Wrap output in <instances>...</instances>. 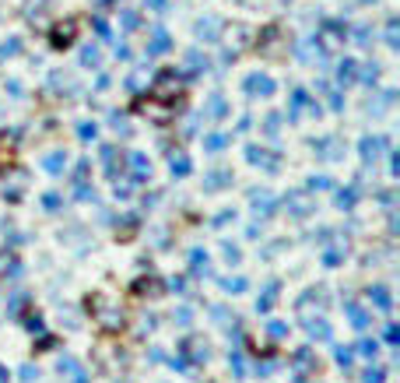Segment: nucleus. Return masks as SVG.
<instances>
[{"label": "nucleus", "instance_id": "nucleus-20", "mask_svg": "<svg viewBox=\"0 0 400 383\" xmlns=\"http://www.w3.org/2000/svg\"><path fill=\"white\" fill-rule=\"evenodd\" d=\"M207 264H211V257H207V250L204 246H193L190 250V275L193 278H200V275H207L211 268H207Z\"/></svg>", "mask_w": 400, "mask_h": 383}, {"label": "nucleus", "instance_id": "nucleus-59", "mask_svg": "<svg viewBox=\"0 0 400 383\" xmlns=\"http://www.w3.org/2000/svg\"><path fill=\"white\" fill-rule=\"evenodd\" d=\"M56 348V338H49V334H39V351H53Z\"/></svg>", "mask_w": 400, "mask_h": 383}, {"label": "nucleus", "instance_id": "nucleus-48", "mask_svg": "<svg viewBox=\"0 0 400 383\" xmlns=\"http://www.w3.org/2000/svg\"><path fill=\"white\" fill-rule=\"evenodd\" d=\"M278 130H281V113H270V116H267V134L278 137Z\"/></svg>", "mask_w": 400, "mask_h": 383}, {"label": "nucleus", "instance_id": "nucleus-14", "mask_svg": "<svg viewBox=\"0 0 400 383\" xmlns=\"http://www.w3.org/2000/svg\"><path fill=\"white\" fill-rule=\"evenodd\" d=\"M56 369H60V373H67L74 383H88V369H84L74 356H60V359H56Z\"/></svg>", "mask_w": 400, "mask_h": 383}, {"label": "nucleus", "instance_id": "nucleus-53", "mask_svg": "<svg viewBox=\"0 0 400 383\" xmlns=\"http://www.w3.org/2000/svg\"><path fill=\"white\" fill-rule=\"evenodd\" d=\"M211 313H214V316H218V323H222V327H228V323H232V320H235V316H232V313H228V310H225V306H214V310H211Z\"/></svg>", "mask_w": 400, "mask_h": 383}, {"label": "nucleus", "instance_id": "nucleus-3", "mask_svg": "<svg viewBox=\"0 0 400 383\" xmlns=\"http://www.w3.org/2000/svg\"><path fill=\"white\" fill-rule=\"evenodd\" d=\"M176 356H179V359H187L190 369H197V366H204V362L211 359V351H207V341H204L200 334H193V338H187V341L179 345Z\"/></svg>", "mask_w": 400, "mask_h": 383}, {"label": "nucleus", "instance_id": "nucleus-60", "mask_svg": "<svg viewBox=\"0 0 400 383\" xmlns=\"http://www.w3.org/2000/svg\"><path fill=\"white\" fill-rule=\"evenodd\" d=\"M246 235H250V240H260V225H257V222H253V225H250V229H246Z\"/></svg>", "mask_w": 400, "mask_h": 383}, {"label": "nucleus", "instance_id": "nucleus-40", "mask_svg": "<svg viewBox=\"0 0 400 383\" xmlns=\"http://www.w3.org/2000/svg\"><path fill=\"white\" fill-rule=\"evenodd\" d=\"M362 383H386V369H379V366H368V369L362 373Z\"/></svg>", "mask_w": 400, "mask_h": 383}, {"label": "nucleus", "instance_id": "nucleus-12", "mask_svg": "<svg viewBox=\"0 0 400 383\" xmlns=\"http://www.w3.org/2000/svg\"><path fill=\"white\" fill-rule=\"evenodd\" d=\"M386 144V137H376V134H365L362 141H358V155H362V162L365 165H373L376 159H379V148Z\"/></svg>", "mask_w": 400, "mask_h": 383}, {"label": "nucleus", "instance_id": "nucleus-4", "mask_svg": "<svg viewBox=\"0 0 400 383\" xmlns=\"http://www.w3.org/2000/svg\"><path fill=\"white\" fill-rule=\"evenodd\" d=\"M246 162H250V165H260V169L270 172V176H278V172H281V155L260 148V144H246Z\"/></svg>", "mask_w": 400, "mask_h": 383}, {"label": "nucleus", "instance_id": "nucleus-2", "mask_svg": "<svg viewBox=\"0 0 400 383\" xmlns=\"http://www.w3.org/2000/svg\"><path fill=\"white\" fill-rule=\"evenodd\" d=\"M281 208L292 215V218H309L313 211H316V200H313V194L309 190H288L285 197H281Z\"/></svg>", "mask_w": 400, "mask_h": 383}, {"label": "nucleus", "instance_id": "nucleus-37", "mask_svg": "<svg viewBox=\"0 0 400 383\" xmlns=\"http://www.w3.org/2000/svg\"><path fill=\"white\" fill-rule=\"evenodd\" d=\"M99 60H102V56H99L95 46H84L81 49V67H99Z\"/></svg>", "mask_w": 400, "mask_h": 383}, {"label": "nucleus", "instance_id": "nucleus-33", "mask_svg": "<svg viewBox=\"0 0 400 383\" xmlns=\"http://www.w3.org/2000/svg\"><path fill=\"white\" fill-rule=\"evenodd\" d=\"M323 264L327 268H341L344 264V246H327L323 250Z\"/></svg>", "mask_w": 400, "mask_h": 383}, {"label": "nucleus", "instance_id": "nucleus-10", "mask_svg": "<svg viewBox=\"0 0 400 383\" xmlns=\"http://www.w3.org/2000/svg\"><path fill=\"white\" fill-rule=\"evenodd\" d=\"M358 197H362V180H351L348 187L333 190V204H337V208H341V211H355Z\"/></svg>", "mask_w": 400, "mask_h": 383}, {"label": "nucleus", "instance_id": "nucleus-39", "mask_svg": "<svg viewBox=\"0 0 400 383\" xmlns=\"http://www.w3.org/2000/svg\"><path fill=\"white\" fill-rule=\"evenodd\" d=\"M305 190H309V194H316V190H333V180H330V176H313V180L305 183Z\"/></svg>", "mask_w": 400, "mask_h": 383}, {"label": "nucleus", "instance_id": "nucleus-29", "mask_svg": "<svg viewBox=\"0 0 400 383\" xmlns=\"http://www.w3.org/2000/svg\"><path fill=\"white\" fill-rule=\"evenodd\" d=\"M358 78V64L355 60H341V64H337V81H341V84H351Z\"/></svg>", "mask_w": 400, "mask_h": 383}, {"label": "nucleus", "instance_id": "nucleus-45", "mask_svg": "<svg viewBox=\"0 0 400 383\" xmlns=\"http://www.w3.org/2000/svg\"><path fill=\"white\" fill-rule=\"evenodd\" d=\"M187 64H190V71L197 74V71H207V56H200L197 49H190V56H187Z\"/></svg>", "mask_w": 400, "mask_h": 383}, {"label": "nucleus", "instance_id": "nucleus-18", "mask_svg": "<svg viewBox=\"0 0 400 383\" xmlns=\"http://www.w3.org/2000/svg\"><path fill=\"white\" fill-rule=\"evenodd\" d=\"M197 36H200L204 43H218L222 21H218V18H200V21H197Z\"/></svg>", "mask_w": 400, "mask_h": 383}, {"label": "nucleus", "instance_id": "nucleus-15", "mask_svg": "<svg viewBox=\"0 0 400 383\" xmlns=\"http://www.w3.org/2000/svg\"><path fill=\"white\" fill-rule=\"evenodd\" d=\"M365 299L373 303L376 310H383V313H390V310H393V296H390V288H386V285H373V288H365Z\"/></svg>", "mask_w": 400, "mask_h": 383}, {"label": "nucleus", "instance_id": "nucleus-46", "mask_svg": "<svg viewBox=\"0 0 400 383\" xmlns=\"http://www.w3.org/2000/svg\"><path fill=\"white\" fill-rule=\"evenodd\" d=\"M18 376H21V383H36V380H39V369H36L32 362H25V366L18 369Z\"/></svg>", "mask_w": 400, "mask_h": 383}, {"label": "nucleus", "instance_id": "nucleus-7", "mask_svg": "<svg viewBox=\"0 0 400 383\" xmlns=\"http://www.w3.org/2000/svg\"><path fill=\"white\" fill-rule=\"evenodd\" d=\"M305 109H309L313 116H320V102H313V99H309V92H302V88H295V92H292V106H288V120L295 124Z\"/></svg>", "mask_w": 400, "mask_h": 383}, {"label": "nucleus", "instance_id": "nucleus-61", "mask_svg": "<svg viewBox=\"0 0 400 383\" xmlns=\"http://www.w3.org/2000/svg\"><path fill=\"white\" fill-rule=\"evenodd\" d=\"M8 380H11V373H8V366H4V362H0V383H8Z\"/></svg>", "mask_w": 400, "mask_h": 383}, {"label": "nucleus", "instance_id": "nucleus-42", "mask_svg": "<svg viewBox=\"0 0 400 383\" xmlns=\"http://www.w3.org/2000/svg\"><path fill=\"white\" fill-rule=\"evenodd\" d=\"M222 253H225V260L232 264V268H235V264L242 260V253H239V246H235V243H228V240H222Z\"/></svg>", "mask_w": 400, "mask_h": 383}, {"label": "nucleus", "instance_id": "nucleus-58", "mask_svg": "<svg viewBox=\"0 0 400 383\" xmlns=\"http://www.w3.org/2000/svg\"><path fill=\"white\" fill-rule=\"evenodd\" d=\"M18 49H21V43H18V39H11V43H4V46H0V56H14Z\"/></svg>", "mask_w": 400, "mask_h": 383}, {"label": "nucleus", "instance_id": "nucleus-43", "mask_svg": "<svg viewBox=\"0 0 400 383\" xmlns=\"http://www.w3.org/2000/svg\"><path fill=\"white\" fill-rule=\"evenodd\" d=\"M43 208H46V211H60V208H64V197L53 194V190H49V194H43Z\"/></svg>", "mask_w": 400, "mask_h": 383}, {"label": "nucleus", "instance_id": "nucleus-47", "mask_svg": "<svg viewBox=\"0 0 400 383\" xmlns=\"http://www.w3.org/2000/svg\"><path fill=\"white\" fill-rule=\"evenodd\" d=\"M383 338H386V345H400V327H397V323H393V320L386 323V331H383Z\"/></svg>", "mask_w": 400, "mask_h": 383}, {"label": "nucleus", "instance_id": "nucleus-26", "mask_svg": "<svg viewBox=\"0 0 400 383\" xmlns=\"http://www.w3.org/2000/svg\"><path fill=\"white\" fill-rule=\"evenodd\" d=\"M43 169H46L49 176H64V169H67V152H49V155L43 159Z\"/></svg>", "mask_w": 400, "mask_h": 383}, {"label": "nucleus", "instance_id": "nucleus-57", "mask_svg": "<svg viewBox=\"0 0 400 383\" xmlns=\"http://www.w3.org/2000/svg\"><path fill=\"white\" fill-rule=\"evenodd\" d=\"M119 18H123V28H137V25H141V18H137L134 11H123Z\"/></svg>", "mask_w": 400, "mask_h": 383}, {"label": "nucleus", "instance_id": "nucleus-22", "mask_svg": "<svg viewBox=\"0 0 400 383\" xmlns=\"http://www.w3.org/2000/svg\"><path fill=\"white\" fill-rule=\"evenodd\" d=\"M56 49H67L74 43V21H64V25H56L53 28V39H49Z\"/></svg>", "mask_w": 400, "mask_h": 383}, {"label": "nucleus", "instance_id": "nucleus-50", "mask_svg": "<svg viewBox=\"0 0 400 383\" xmlns=\"http://www.w3.org/2000/svg\"><path fill=\"white\" fill-rule=\"evenodd\" d=\"M95 134H99L95 124H81V127H78V137H81V141H95Z\"/></svg>", "mask_w": 400, "mask_h": 383}, {"label": "nucleus", "instance_id": "nucleus-52", "mask_svg": "<svg viewBox=\"0 0 400 383\" xmlns=\"http://www.w3.org/2000/svg\"><path fill=\"white\" fill-rule=\"evenodd\" d=\"M91 25H95V32H99V36H102V39H106V43H109V39H113V28H109V25H106V21H102V18H91Z\"/></svg>", "mask_w": 400, "mask_h": 383}, {"label": "nucleus", "instance_id": "nucleus-31", "mask_svg": "<svg viewBox=\"0 0 400 383\" xmlns=\"http://www.w3.org/2000/svg\"><path fill=\"white\" fill-rule=\"evenodd\" d=\"M21 327H25L28 334H36V338H39V334H46V320H43L39 313H28V316L21 320Z\"/></svg>", "mask_w": 400, "mask_h": 383}, {"label": "nucleus", "instance_id": "nucleus-54", "mask_svg": "<svg viewBox=\"0 0 400 383\" xmlns=\"http://www.w3.org/2000/svg\"><path fill=\"white\" fill-rule=\"evenodd\" d=\"M169 288L176 292V296H190V292H187V278H169Z\"/></svg>", "mask_w": 400, "mask_h": 383}, {"label": "nucleus", "instance_id": "nucleus-28", "mask_svg": "<svg viewBox=\"0 0 400 383\" xmlns=\"http://www.w3.org/2000/svg\"><path fill=\"white\" fill-rule=\"evenodd\" d=\"M351 351H355V356H362V359H376L379 356V341L376 338H362Z\"/></svg>", "mask_w": 400, "mask_h": 383}, {"label": "nucleus", "instance_id": "nucleus-6", "mask_svg": "<svg viewBox=\"0 0 400 383\" xmlns=\"http://www.w3.org/2000/svg\"><path fill=\"white\" fill-rule=\"evenodd\" d=\"M288 362H292L295 376H302V380H309V376L316 373V356H313V348H309V345H305V348H295Z\"/></svg>", "mask_w": 400, "mask_h": 383}, {"label": "nucleus", "instance_id": "nucleus-1", "mask_svg": "<svg viewBox=\"0 0 400 383\" xmlns=\"http://www.w3.org/2000/svg\"><path fill=\"white\" fill-rule=\"evenodd\" d=\"M250 208H253V215L263 222V218H270V215H278L281 197L274 194V190H267V187H250Z\"/></svg>", "mask_w": 400, "mask_h": 383}, {"label": "nucleus", "instance_id": "nucleus-13", "mask_svg": "<svg viewBox=\"0 0 400 383\" xmlns=\"http://www.w3.org/2000/svg\"><path fill=\"white\" fill-rule=\"evenodd\" d=\"M344 310H348V316H351V327H355V331H368V323H373V313H368L362 303L344 299Z\"/></svg>", "mask_w": 400, "mask_h": 383}, {"label": "nucleus", "instance_id": "nucleus-55", "mask_svg": "<svg viewBox=\"0 0 400 383\" xmlns=\"http://www.w3.org/2000/svg\"><path fill=\"white\" fill-rule=\"evenodd\" d=\"M176 323H179V327H190V323H193V313H190L187 306H183V310L176 313Z\"/></svg>", "mask_w": 400, "mask_h": 383}, {"label": "nucleus", "instance_id": "nucleus-38", "mask_svg": "<svg viewBox=\"0 0 400 383\" xmlns=\"http://www.w3.org/2000/svg\"><path fill=\"white\" fill-rule=\"evenodd\" d=\"M267 334H270L274 341L288 338V323H285V320H270V323H267Z\"/></svg>", "mask_w": 400, "mask_h": 383}, {"label": "nucleus", "instance_id": "nucleus-36", "mask_svg": "<svg viewBox=\"0 0 400 383\" xmlns=\"http://www.w3.org/2000/svg\"><path fill=\"white\" fill-rule=\"evenodd\" d=\"M278 366H281V359H263V362L257 359V366H253V373H257V376L263 380V376H270V373H274V369H278Z\"/></svg>", "mask_w": 400, "mask_h": 383}, {"label": "nucleus", "instance_id": "nucleus-21", "mask_svg": "<svg viewBox=\"0 0 400 383\" xmlns=\"http://www.w3.org/2000/svg\"><path fill=\"white\" fill-rule=\"evenodd\" d=\"M21 275V260L11 250H0V278H18Z\"/></svg>", "mask_w": 400, "mask_h": 383}, {"label": "nucleus", "instance_id": "nucleus-62", "mask_svg": "<svg viewBox=\"0 0 400 383\" xmlns=\"http://www.w3.org/2000/svg\"><path fill=\"white\" fill-rule=\"evenodd\" d=\"M148 4L155 8V11H165V0H148Z\"/></svg>", "mask_w": 400, "mask_h": 383}, {"label": "nucleus", "instance_id": "nucleus-27", "mask_svg": "<svg viewBox=\"0 0 400 383\" xmlns=\"http://www.w3.org/2000/svg\"><path fill=\"white\" fill-rule=\"evenodd\" d=\"M169 49H172V39H169V32H162V28H158V32L151 36V43H148V56H162Z\"/></svg>", "mask_w": 400, "mask_h": 383}, {"label": "nucleus", "instance_id": "nucleus-35", "mask_svg": "<svg viewBox=\"0 0 400 383\" xmlns=\"http://www.w3.org/2000/svg\"><path fill=\"white\" fill-rule=\"evenodd\" d=\"M351 359H355V351H351L348 345H337V348H333V362H337V366H344V369H348Z\"/></svg>", "mask_w": 400, "mask_h": 383}, {"label": "nucleus", "instance_id": "nucleus-32", "mask_svg": "<svg viewBox=\"0 0 400 383\" xmlns=\"http://www.w3.org/2000/svg\"><path fill=\"white\" fill-rule=\"evenodd\" d=\"M218 285L228 292V296H242V292L250 288V281H246V278H218Z\"/></svg>", "mask_w": 400, "mask_h": 383}, {"label": "nucleus", "instance_id": "nucleus-23", "mask_svg": "<svg viewBox=\"0 0 400 383\" xmlns=\"http://www.w3.org/2000/svg\"><path fill=\"white\" fill-rule=\"evenodd\" d=\"M225 113H228V106H225V95H222V92H214V95L207 99V106H204V120H222Z\"/></svg>", "mask_w": 400, "mask_h": 383}, {"label": "nucleus", "instance_id": "nucleus-5", "mask_svg": "<svg viewBox=\"0 0 400 383\" xmlns=\"http://www.w3.org/2000/svg\"><path fill=\"white\" fill-rule=\"evenodd\" d=\"M242 92L246 95H250V99H270L274 92H278V84H274V78L270 74H250V78H246L242 81Z\"/></svg>", "mask_w": 400, "mask_h": 383}, {"label": "nucleus", "instance_id": "nucleus-19", "mask_svg": "<svg viewBox=\"0 0 400 383\" xmlns=\"http://www.w3.org/2000/svg\"><path fill=\"white\" fill-rule=\"evenodd\" d=\"M102 162H106L109 180H116V176L123 172V159H119V152L113 148V144H102Z\"/></svg>", "mask_w": 400, "mask_h": 383}, {"label": "nucleus", "instance_id": "nucleus-34", "mask_svg": "<svg viewBox=\"0 0 400 383\" xmlns=\"http://www.w3.org/2000/svg\"><path fill=\"white\" fill-rule=\"evenodd\" d=\"M25 303H28V292H14V296L8 299V316L14 320V316L21 313V306H25Z\"/></svg>", "mask_w": 400, "mask_h": 383}, {"label": "nucleus", "instance_id": "nucleus-17", "mask_svg": "<svg viewBox=\"0 0 400 383\" xmlns=\"http://www.w3.org/2000/svg\"><path fill=\"white\" fill-rule=\"evenodd\" d=\"M169 172H172V180H187V176L193 172V162H190V155H183V152L169 155Z\"/></svg>", "mask_w": 400, "mask_h": 383}, {"label": "nucleus", "instance_id": "nucleus-30", "mask_svg": "<svg viewBox=\"0 0 400 383\" xmlns=\"http://www.w3.org/2000/svg\"><path fill=\"white\" fill-rule=\"evenodd\" d=\"M228 366H232L235 380H246V356H242V348H232L228 351Z\"/></svg>", "mask_w": 400, "mask_h": 383}, {"label": "nucleus", "instance_id": "nucleus-49", "mask_svg": "<svg viewBox=\"0 0 400 383\" xmlns=\"http://www.w3.org/2000/svg\"><path fill=\"white\" fill-rule=\"evenodd\" d=\"M358 78H362L365 84H376V81H379V71H376V64H368L365 71H358Z\"/></svg>", "mask_w": 400, "mask_h": 383}, {"label": "nucleus", "instance_id": "nucleus-9", "mask_svg": "<svg viewBox=\"0 0 400 383\" xmlns=\"http://www.w3.org/2000/svg\"><path fill=\"white\" fill-rule=\"evenodd\" d=\"M130 187H144V183H151V162H148V155L144 152H130Z\"/></svg>", "mask_w": 400, "mask_h": 383}, {"label": "nucleus", "instance_id": "nucleus-24", "mask_svg": "<svg viewBox=\"0 0 400 383\" xmlns=\"http://www.w3.org/2000/svg\"><path fill=\"white\" fill-rule=\"evenodd\" d=\"M278 292H281V281H270V285L263 288V296L257 299V313H270L274 303H278Z\"/></svg>", "mask_w": 400, "mask_h": 383}, {"label": "nucleus", "instance_id": "nucleus-41", "mask_svg": "<svg viewBox=\"0 0 400 383\" xmlns=\"http://www.w3.org/2000/svg\"><path fill=\"white\" fill-rule=\"evenodd\" d=\"M88 169H91V159H81V162L74 165V180H71L74 187H78V183H88Z\"/></svg>", "mask_w": 400, "mask_h": 383}, {"label": "nucleus", "instance_id": "nucleus-16", "mask_svg": "<svg viewBox=\"0 0 400 383\" xmlns=\"http://www.w3.org/2000/svg\"><path fill=\"white\" fill-rule=\"evenodd\" d=\"M313 148L320 159L333 162V159H341V137H320V141H313Z\"/></svg>", "mask_w": 400, "mask_h": 383}, {"label": "nucleus", "instance_id": "nucleus-11", "mask_svg": "<svg viewBox=\"0 0 400 383\" xmlns=\"http://www.w3.org/2000/svg\"><path fill=\"white\" fill-rule=\"evenodd\" d=\"M232 169H211L207 176H204V194H218V190H228L232 187Z\"/></svg>", "mask_w": 400, "mask_h": 383}, {"label": "nucleus", "instance_id": "nucleus-56", "mask_svg": "<svg viewBox=\"0 0 400 383\" xmlns=\"http://www.w3.org/2000/svg\"><path fill=\"white\" fill-rule=\"evenodd\" d=\"M386 43H390V46H397V43H400V39H397V18H390V21H386Z\"/></svg>", "mask_w": 400, "mask_h": 383}, {"label": "nucleus", "instance_id": "nucleus-51", "mask_svg": "<svg viewBox=\"0 0 400 383\" xmlns=\"http://www.w3.org/2000/svg\"><path fill=\"white\" fill-rule=\"evenodd\" d=\"M228 222H235V211H232V208H228V211H222V215H214V222H211V225H214V229H225Z\"/></svg>", "mask_w": 400, "mask_h": 383}, {"label": "nucleus", "instance_id": "nucleus-8", "mask_svg": "<svg viewBox=\"0 0 400 383\" xmlns=\"http://www.w3.org/2000/svg\"><path fill=\"white\" fill-rule=\"evenodd\" d=\"M302 331L309 334L313 341H330L333 338V327L327 316H302Z\"/></svg>", "mask_w": 400, "mask_h": 383}, {"label": "nucleus", "instance_id": "nucleus-25", "mask_svg": "<svg viewBox=\"0 0 400 383\" xmlns=\"http://www.w3.org/2000/svg\"><path fill=\"white\" fill-rule=\"evenodd\" d=\"M232 144V134H222V130H214V134H207L204 137V152H211V155H218V152H225Z\"/></svg>", "mask_w": 400, "mask_h": 383}, {"label": "nucleus", "instance_id": "nucleus-44", "mask_svg": "<svg viewBox=\"0 0 400 383\" xmlns=\"http://www.w3.org/2000/svg\"><path fill=\"white\" fill-rule=\"evenodd\" d=\"M74 197H78L81 204H88V200L95 204V200H99V197H95V190H91L88 183H78V187H74Z\"/></svg>", "mask_w": 400, "mask_h": 383}]
</instances>
